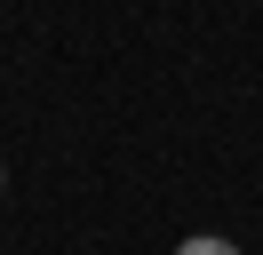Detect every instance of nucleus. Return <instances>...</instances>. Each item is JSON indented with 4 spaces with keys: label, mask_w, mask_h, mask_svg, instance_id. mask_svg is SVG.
I'll return each mask as SVG.
<instances>
[{
    "label": "nucleus",
    "mask_w": 263,
    "mask_h": 255,
    "mask_svg": "<svg viewBox=\"0 0 263 255\" xmlns=\"http://www.w3.org/2000/svg\"><path fill=\"white\" fill-rule=\"evenodd\" d=\"M176 255H239V247H231V239L223 231H192V239H183V247Z\"/></svg>",
    "instance_id": "1"
},
{
    "label": "nucleus",
    "mask_w": 263,
    "mask_h": 255,
    "mask_svg": "<svg viewBox=\"0 0 263 255\" xmlns=\"http://www.w3.org/2000/svg\"><path fill=\"white\" fill-rule=\"evenodd\" d=\"M0 184H8V175H0Z\"/></svg>",
    "instance_id": "2"
}]
</instances>
